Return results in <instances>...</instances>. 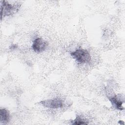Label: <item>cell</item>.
<instances>
[{"instance_id":"obj_8","label":"cell","mask_w":125,"mask_h":125,"mask_svg":"<svg viewBox=\"0 0 125 125\" xmlns=\"http://www.w3.org/2000/svg\"><path fill=\"white\" fill-rule=\"evenodd\" d=\"M17 45L16 44H12L11 46H10V49L11 50H13L14 49H16L17 48Z\"/></svg>"},{"instance_id":"obj_9","label":"cell","mask_w":125,"mask_h":125,"mask_svg":"<svg viewBox=\"0 0 125 125\" xmlns=\"http://www.w3.org/2000/svg\"><path fill=\"white\" fill-rule=\"evenodd\" d=\"M119 123L120 124H122V121H119ZM123 124L124 125V122H123Z\"/></svg>"},{"instance_id":"obj_3","label":"cell","mask_w":125,"mask_h":125,"mask_svg":"<svg viewBox=\"0 0 125 125\" xmlns=\"http://www.w3.org/2000/svg\"><path fill=\"white\" fill-rule=\"evenodd\" d=\"M39 104L44 107L51 109H59L64 106V102L60 98H54L42 101Z\"/></svg>"},{"instance_id":"obj_2","label":"cell","mask_w":125,"mask_h":125,"mask_svg":"<svg viewBox=\"0 0 125 125\" xmlns=\"http://www.w3.org/2000/svg\"><path fill=\"white\" fill-rule=\"evenodd\" d=\"M70 55L80 64L90 62L91 58L89 52L85 49L79 48L70 53Z\"/></svg>"},{"instance_id":"obj_5","label":"cell","mask_w":125,"mask_h":125,"mask_svg":"<svg viewBox=\"0 0 125 125\" xmlns=\"http://www.w3.org/2000/svg\"><path fill=\"white\" fill-rule=\"evenodd\" d=\"M48 45V42L42 38H36L32 43V48L33 51L37 53L44 51Z\"/></svg>"},{"instance_id":"obj_6","label":"cell","mask_w":125,"mask_h":125,"mask_svg":"<svg viewBox=\"0 0 125 125\" xmlns=\"http://www.w3.org/2000/svg\"><path fill=\"white\" fill-rule=\"evenodd\" d=\"M10 116L9 111L4 108L0 109V123L1 124H6L10 120Z\"/></svg>"},{"instance_id":"obj_7","label":"cell","mask_w":125,"mask_h":125,"mask_svg":"<svg viewBox=\"0 0 125 125\" xmlns=\"http://www.w3.org/2000/svg\"><path fill=\"white\" fill-rule=\"evenodd\" d=\"M88 124H89L88 121L87 119H85L79 115H77L74 120L71 121V124L73 125H88Z\"/></svg>"},{"instance_id":"obj_1","label":"cell","mask_w":125,"mask_h":125,"mask_svg":"<svg viewBox=\"0 0 125 125\" xmlns=\"http://www.w3.org/2000/svg\"><path fill=\"white\" fill-rule=\"evenodd\" d=\"M21 5L20 4H11L7 1H0V19L12 16L16 13L20 9Z\"/></svg>"},{"instance_id":"obj_4","label":"cell","mask_w":125,"mask_h":125,"mask_svg":"<svg viewBox=\"0 0 125 125\" xmlns=\"http://www.w3.org/2000/svg\"><path fill=\"white\" fill-rule=\"evenodd\" d=\"M107 97L111 103L112 106L116 109L122 110L124 109L123 104L124 103V96L121 94H107Z\"/></svg>"}]
</instances>
